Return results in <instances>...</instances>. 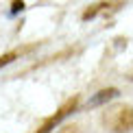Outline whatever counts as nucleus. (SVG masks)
<instances>
[{"mask_svg":"<svg viewBox=\"0 0 133 133\" xmlns=\"http://www.w3.org/2000/svg\"><path fill=\"white\" fill-rule=\"evenodd\" d=\"M105 122L114 133H129L133 131V107L129 105H120V107L109 109L105 116Z\"/></svg>","mask_w":133,"mask_h":133,"instance_id":"nucleus-1","label":"nucleus"},{"mask_svg":"<svg viewBox=\"0 0 133 133\" xmlns=\"http://www.w3.org/2000/svg\"><path fill=\"white\" fill-rule=\"evenodd\" d=\"M118 96V90L116 87H109V90H101L96 94V96H92L90 101H87V107H98V105H103V103H107V101H111V98Z\"/></svg>","mask_w":133,"mask_h":133,"instance_id":"nucleus-2","label":"nucleus"},{"mask_svg":"<svg viewBox=\"0 0 133 133\" xmlns=\"http://www.w3.org/2000/svg\"><path fill=\"white\" fill-rule=\"evenodd\" d=\"M18 57V55L15 52H9V55H2V57H0V68H2V65H7V63H11L13 61V59Z\"/></svg>","mask_w":133,"mask_h":133,"instance_id":"nucleus-3","label":"nucleus"},{"mask_svg":"<svg viewBox=\"0 0 133 133\" xmlns=\"http://www.w3.org/2000/svg\"><path fill=\"white\" fill-rule=\"evenodd\" d=\"M11 7H13V9H11L13 13H18V11H22V9H24V2H13Z\"/></svg>","mask_w":133,"mask_h":133,"instance_id":"nucleus-4","label":"nucleus"}]
</instances>
